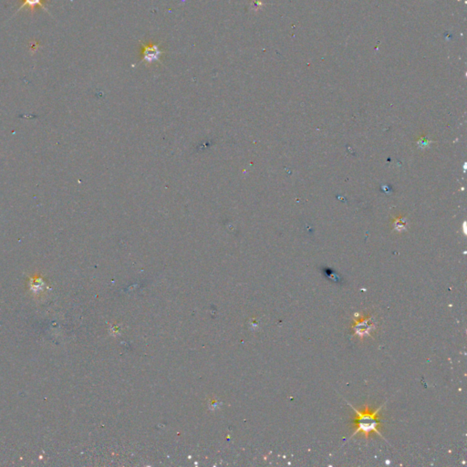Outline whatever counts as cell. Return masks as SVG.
I'll use <instances>...</instances> for the list:
<instances>
[{
  "mask_svg": "<svg viewBox=\"0 0 467 467\" xmlns=\"http://www.w3.org/2000/svg\"><path fill=\"white\" fill-rule=\"evenodd\" d=\"M386 402H384L381 406L372 412L370 410L368 405L364 406L363 412H361V410H357L355 407L352 406L349 402H347L349 406L353 409L355 415H356L355 420H354V423H355L354 424H355L356 429H355L353 435H351L349 439L352 438L354 435H356L357 434H362V435H365L366 439H368L369 435L371 433H375L380 435L382 438L384 439L383 435L379 431V426L382 424V421L379 417V413L384 407Z\"/></svg>",
  "mask_w": 467,
  "mask_h": 467,
  "instance_id": "cell-1",
  "label": "cell"
},
{
  "mask_svg": "<svg viewBox=\"0 0 467 467\" xmlns=\"http://www.w3.org/2000/svg\"><path fill=\"white\" fill-rule=\"evenodd\" d=\"M357 319H354V324L352 329L355 331V335L362 339L365 336H370V331L375 329V322L372 317H360L356 315Z\"/></svg>",
  "mask_w": 467,
  "mask_h": 467,
  "instance_id": "cell-2",
  "label": "cell"
},
{
  "mask_svg": "<svg viewBox=\"0 0 467 467\" xmlns=\"http://www.w3.org/2000/svg\"><path fill=\"white\" fill-rule=\"evenodd\" d=\"M162 55V51L156 44L143 45L142 50V61L148 63L158 61Z\"/></svg>",
  "mask_w": 467,
  "mask_h": 467,
  "instance_id": "cell-3",
  "label": "cell"
},
{
  "mask_svg": "<svg viewBox=\"0 0 467 467\" xmlns=\"http://www.w3.org/2000/svg\"><path fill=\"white\" fill-rule=\"evenodd\" d=\"M45 1L46 0H23V3L21 4L18 11L24 9L25 8H28L31 12H33L37 8V7L42 8V9H44V10L47 11L46 7H45Z\"/></svg>",
  "mask_w": 467,
  "mask_h": 467,
  "instance_id": "cell-4",
  "label": "cell"
}]
</instances>
